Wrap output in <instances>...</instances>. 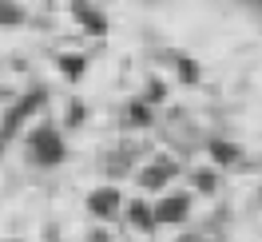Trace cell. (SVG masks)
I'll return each mask as SVG.
<instances>
[{
    "label": "cell",
    "instance_id": "cell-1",
    "mask_svg": "<svg viewBox=\"0 0 262 242\" xmlns=\"http://www.w3.org/2000/svg\"><path fill=\"white\" fill-rule=\"evenodd\" d=\"M40 99H44V96H40V92H32L28 99H20L16 107L4 115V123H0V139H4V143H8V139L16 135V127H20V123H24V119H28V115H32L36 107H40Z\"/></svg>",
    "mask_w": 262,
    "mask_h": 242
},
{
    "label": "cell",
    "instance_id": "cell-2",
    "mask_svg": "<svg viewBox=\"0 0 262 242\" xmlns=\"http://www.w3.org/2000/svg\"><path fill=\"white\" fill-rule=\"evenodd\" d=\"M32 155H36V163H60L64 159V143L56 139V131H36L32 135Z\"/></svg>",
    "mask_w": 262,
    "mask_h": 242
},
{
    "label": "cell",
    "instance_id": "cell-3",
    "mask_svg": "<svg viewBox=\"0 0 262 242\" xmlns=\"http://www.w3.org/2000/svg\"><path fill=\"white\" fill-rule=\"evenodd\" d=\"M183 214H187V199H183V194H175V199H167L163 207L155 210V218H159V223H179Z\"/></svg>",
    "mask_w": 262,
    "mask_h": 242
},
{
    "label": "cell",
    "instance_id": "cell-4",
    "mask_svg": "<svg viewBox=\"0 0 262 242\" xmlns=\"http://www.w3.org/2000/svg\"><path fill=\"white\" fill-rule=\"evenodd\" d=\"M171 175H175V167H171L167 159H159L155 167H151V171H143V187H163Z\"/></svg>",
    "mask_w": 262,
    "mask_h": 242
},
{
    "label": "cell",
    "instance_id": "cell-5",
    "mask_svg": "<svg viewBox=\"0 0 262 242\" xmlns=\"http://www.w3.org/2000/svg\"><path fill=\"white\" fill-rule=\"evenodd\" d=\"M115 207H119V194L115 191H96L92 194V210H96V214H115Z\"/></svg>",
    "mask_w": 262,
    "mask_h": 242
},
{
    "label": "cell",
    "instance_id": "cell-6",
    "mask_svg": "<svg viewBox=\"0 0 262 242\" xmlns=\"http://www.w3.org/2000/svg\"><path fill=\"white\" fill-rule=\"evenodd\" d=\"M72 8H76V20H80V24H88L92 32H103V16H99L96 8H88V4H72Z\"/></svg>",
    "mask_w": 262,
    "mask_h": 242
},
{
    "label": "cell",
    "instance_id": "cell-7",
    "mask_svg": "<svg viewBox=\"0 0 262 242\" xmlns=\"http://www.w3.org/2000/svg\"><path fill=\"white\" fill-rule=\"evenodd\" d=\"M0 24H20V8H16V4L0 0Z\"/></svg>",
    "mask_w": 262,
    "mask_h": 242
},
{
    "label": "cell",
    "instance_id": "cell-8",
    "mask_svg": "<svg viewBox=\"0 0 262 242\" xmlns=\"http://www.w3.org/2000/svg\"><path fill=\"white\" fill-rule=\"evenodd\" d=\"M64 72L72 76V80H80V76H83V60H80V56H64Z\"/></svg>",
    "mask_w": 262,
    "mask_h": 242
},
{
    "label": "cell",
    "instance_id": "cell-9",
    "mask_svg": "<svg viewBox=\"0 0 262 242\" xmlns=\"http://www.w3.org/2000/svg\"><path fill=\"white\" fill-rule=\"evenodd\" d=\"M131 218H135V223H151V214H147L143 207H135V210H131Z\"/></svg>",
    "mask_w": 262,
    "mask_h": 242
},
{
    "label": "cell",
    "instance_id": "cell-10",
    "mask_svg": "<svg viewBox=\"0 0 262 242\" xmlns=\"http://www.w3.org/2000/svg\"><path fill=\"white\" fill-rule=\"evenodd\" d=\"M187 242H195V238H187Z\"/></svg>",
    "mask_w": 262,
    "mask_h": 242
},
{
    "label": "cell",
    "instance_id": "cell-11",
    "mask_svg": "<svg viewBox=\"0 0 262 242\" xmlns=\"http://www.w3.org/2000/svg\"><path fill=\"white\" fill-rule=\"evenodd\" d=\"M96 242H103V238H96Z\"/></svg>",
    "mask_w": 262,
    "mask_h": 242
}]
</instances>
